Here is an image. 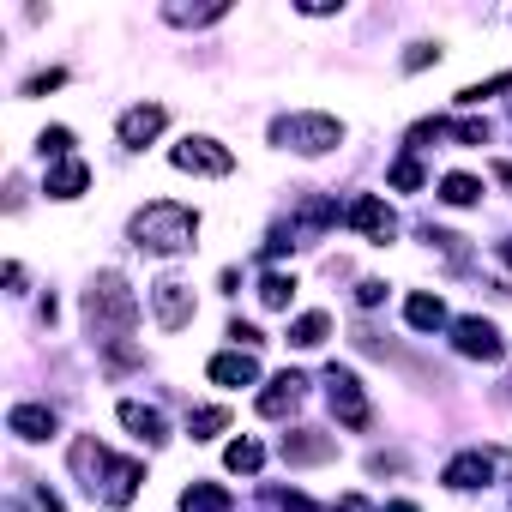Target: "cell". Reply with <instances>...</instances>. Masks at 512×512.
I'll list each match as a JSON object with an SVG mask.
<instances>
[{
  "instance_id": "cell-1",
  "label": "cell",
  "mask_w": 512,
  "mask_h": 512,
  "mask_svg": "<svg viewBox=\"0 0 512 512\" xmlns=\"http://www.w3.org/2000/svg\"><path fill=\"white\" fill-rule=\"evenodd\" d=\"M127 241L139 253H157V260H175V253H193L199 247V211L181 205V199H151L133 211L127 223Z\"/></svg>"
},
{
  "instance_id": "cell-2",
  "label": "cell",
  "mask_w": 512,
  "mask_h": 512,
  "mask_svg": "<svg viewBox=\"0 0 512 512\" xmlns=\"http://www.w3.org/2000/svg\"><path fill=\"white\" fill-rule=\"evenodd\" d=\"M85 320L103 344H127V332L139 326V296L127 290L121 272H97V284L85 290Z\"/></svg>"
},
{
  "instance_id": "cell-3",
  "label": "cell",
  "mask_w": 512,
  "mask_h": 512,
  "mask_svg": "<svg viewBox=\"0 0 512 512\" xmlns=\"http://www.w3.org/2000/svg\"><path fill=\"white\" fill-rule=\"evenodd\" d=\"M272 145L278 151H296V157H326L344 145V121L326 115V109H290L272 121Z\"/></svg>"
},
{
  "instance_id": "cell-4",
  "label": "cell",
  "mask_w": 512,
  "mask_h": 512,
  "mask_svg": "<svg viewBox=\"0 0 512 512\" xmlns=\"http://www.w3.org/2000/svg\"><path fill=\"white\" fill-rule=\"evenodd\" d=\"M326 398H332V416L350 428V434H368L374 428V404H368V392H362V380H356V368H326Z\"/></svg>"
},
{
  "instance_id": "cell-5",
  "label": "cell",
  "mask_w": 512,
  "mask_h": 512,
  "mask_svg": "<svg viewBox=\"0 0 512 512\" xmlns=\"http://www.w3.org/2000/svg\"><path fill=\"white\" fill-rule=\"evenodd\" d=\"M169 163H175L181 175H211V181H223V175L235 169V151H229V145H217L211 133H187V139L169 151Z\"/></svg>"
},
{
  "instance_id": "cell-6",
  "label": "cell",
  "mask_w": 512,
  "mask_h": 512,
  "mask_svg": "<svg viewBox=\"0 0 512 512\" xmlns=\"http://www.w3.org/2000/svg\"><path fill=\"white\" fill-rule=\"evenodd\" d=\"M512 458L506 452H482V446H470V452H458V458H446V470H440V482L452 488V494H476V488H488L500 470H506Z\"/></svg>"
},
{
  "instance_id": "cell-7",
  "label": "cell",
  "mask_w": 512,
  "mask_h": 512,
  "mask_svg": "<svg viewBox=\"0 0 512 512\" xmlns=\"http://www.w3.org/2000/svg\"><path fill=\"white\" fill-rule=\"evenodd\" d=\"M151 314H157L163 332H187L193 314H199L193 284H187V278H157V284H151Z\"/></svg>"
},
{
  "instance_id": "cell-8",
  "label": "cell",
  "mask_w": 512,
  "mask_h": 512,
  "mask_svg": "<svg viewBox=\"0 0 512 512\" xmlns=\"http://www.w3.org/2000/svg\"><path fill=\"white\" fill-rule=\"evenodd\" d=\"M344 217H350V229H356V235H368L374 247H386V241L398 235V211H392V205H386L380 193H356Z\"/></svg>"
},
{
  "instance_id": "cell-9",
  "label": "cell",
  "mask_w": 512,
  "mask_h": 512,
  "mask_svg": "<svg viewBox=\"0 0 512 512\" xmlns=\"http://www.w3.org/2000/svg\"><path fill=\"white\" fill-rule=\"evenodd\" d=\"M452 350H458V356H470V362H500V356H506L500 332H494L482 314H464V320H452Z\"/></svg>"
},
{
  "instance_id": "cell-10",
  "label": "cell",
  "mask_w": 512,
  "mask_h": 512,
  "mask_svg": "<svg viewBox=\"0 0 512 512\" xmlns=\"http://www.w3.org/2000/svg\"><path fill=\"white\" fill-rule=\"evenodd\" d=\"M163 127H169V109H163V103H133V109L115 121V139H121L127 151H145Z\"/></svg>"
},
{
  "instance_id": "cell-11",
  "label": "cell",
  "mask_w": 512,
  "mask_h": 512,
  "mask_svg": "<svg viewBox=\"0 0 512 512\" xmlns=\"http://www.w3.org/2000/svg\"><path fill=\"white\" fill-rule=\"evenodd\" d=\"M302 392H308V380H302L296 368H284V374H272V380H266V392L253 398V410H260L266 422H278V416H290V410L302 404Z\"/></svg>"
},
{
  "instance_id": "cell-12",
  "label": "cell",
  "mask_w": 512,
  "mask_h": 512,
  "mask_svg": "<svg viewBox=\"0 0 512 512\" xmlns=\"http://www.w3.org/2000/svg\"><path fill=\"white\" fill-rule=\"evenodd\" d=\"M7 434H19L25 446H43V440L61 434V416H55L49 404H13V410H7Z\"/></svg>"
},
{
  "instance_id": "cell-13",
  "label": "cell",
  "mask_w": 512,
  "mask_h": 512,
  "mask_svg": "<svg viewBox=\"0 0 512 512\" xmlns=\"http://www.w3.org/2000/svg\"><path fill=\"white\" fill-rule=\"evenodd\" d=\"M121 428L139 440V446H163L169 440V422H163V410H151V404H139V398H121Z\"/></svg>"
},
{
  "instance_id": "cell-14",
  "label": "cell",
  "mask_w": 512,
  "mask_h": 512,
  "mask_svg": "<svg viewBox=\"0 0 512 512\" xmlns=\"http://www.w3.org/2000/svg\"><path fill=\"white\" fill-rule=\"evenodd\" d=\"M205 380L235 392V386H253V380H260V362H253V350H223V356L205 362Z\"/></svg>"
},
{
  "instance_id": "cell-15",
  "label": "cell",
  "mask_w": 512,
  "mask_h": 512,
  "mask_svg": "<svg viewBox=\"0 0 512 512\" xmlns=\"http://www.w3.org/2000/svg\"><path fill=\"white\" fill-rule=\"evenodd\" d=\"M278 452H284V464H326V458H338V440L320 428H296V434H284Z\"/></svg>"
},
{
  "instance_id": "cell-16",
  "label": "cell",
  "mask_w": 512,
  "mask_h": 512,
  "mask_svg": "<svg viewBox=\"0 0 512 512\" xmlns=\"http://www.w3.org/2000/svg\"><path fill=\"white\" fill-rule=\"evenodd\" d=\"M91 187V163L85 157H61V163H49V175H43V193L49 199H79Z\"/></svg>"
},
{
  "instance_id": "cell-17",
  "label": "cell",
  "mask_w": 512,
  "mask_h": 512,
  "mask_svg": "<svg viewBox=\"0 0 512 512\" xmlns=\"http://www.w3.org/2000/svg\"><path fill=\"white\" fill-rule=\"evenodd\" d=\"M181 512H235V500H229L223 482H187L181 488Z\"/></svg>"
},
{
  "instance_id": "cell-18",
  "label": "cell",
  "mask_w": 512,
  "mask_h": 512,
  "mask_svg": "<svg viewBox=\"0 0 512 512\" xmlns=\"http://www.w3.org/2000/svg\"><path fill=\"white\" fill-rule=\"evenodd\" d=\"M404 320H410L416 332H440V326H446V302L428 296V290H416V296L404 302Z\"/></svg>"
},
{
  "instance_id": "cell-19",
  "label": "cell",
  "mask_w": 512,
  "mask_h": 512,
  "mask_svg": "<svg viewBox=\"0 0 512 512\" xmlns=\"http://www.w3.org/2000/svg\"><path fill=\"white\" fill-rule=\"evenodd\" d=\"M326 338H332V314L314 308V314H296V320H290V344H296V350H320Z\"/></svg>"
},
{
  "instance_id": "cell-20",
  "label": "cell",
  "mask_w": 512,
  "mask_h": 512,
  "mask_svg": "<svg viewBox=\"0 0 512 512\" xmlns=\"http://www.w3.org/2000/svg\"><path fill=\"white\" fill-rule=\"evenodd\" d=\"M223 464H229L235 476H260V464H266V446L241 434V440H229V452H223Z\"/></svg>"
},
{
  "instance_id": "cell-21",
  "label": "cell",
  "mask_w": 512,
  "mask_h": 512,
  "mask_svg": "<svg viewBox=\"0 0 512 512\" xmlns=\"http://www.w3.org/2000/svg\"><path fill=\"white\" fill-rule=\"evenodd\" d=\"M290 302H296V278H290V272H266V278H260V308L284 314Z\"/></svg>"
},
{
  "instance_id": "cell-22",
  "label": "cell",
  "mask_w": 512,
  "mask_h": 512,
  "mask_svg": "<svg viewBox=\"0 0 512 512\" xmlns=\"http://www.w3.org/2000/svg\"><path fill=\"white\" fill-rule=\"evenodd\" d=\"M229 428V410L223 404H199V410H187V434L193 440H217Z\"/></svg>"
},
{
  "instance_id": "cell-23",
  "label": "cell",
  "mask_w": 512,
  "mask_h": 512,
  "mask_svg": "<svg viewBox=\"0 0 512 512\" xmlns=\"http://www.w3.org/2000/svg\"><path fill=\"white\" fill-rule=\"evenodd\" d=\"M440 199H446V205H476V199H482V181L464 175V169H452V175H440Z\"/></svg>"
},
{
  "instance_id": "cell-24",
  "label": "cell",
  "mask_w": 512,
  "mask_h": 512,
  "mask_svg": "<svg viewBox=\"0 0 512 512\" xmlns=\"http://www.w3.org/2000/svg\"><path fill=\"white\" fill-rule=\"evenodd\" d=\"M37 157H49V163L73 157V133H67V127H43V133H37Z\"/></svg>"
},
{
  "instance_id": "cell-25",
  "label": "cell",
  "mask_w": 512,
  "mask_h": 512,
  "mask_svg": "<svg viewBox=\"0 0 512 512\" xmlns=\"http://www.w3.org/2000/svg\"><path fill=\"white\" fill-rule=\"evenodd\" d=\"M500 91H512V73H494V79H482V85H464V91H458V109H476L482 97H500Z\"/></svg>"
},
{
  "instance_id": "cell-26",
  "label": "cell",
  "mask_w": 512,
  "mask_h": 512,
  "mask_svg": "<svg viewBox=\"0 0 512 512\" xmlns=\"http://www.w3.org/2000/svg\"><path fill=\"white\" fill-rule=\"evenodd\" d=\"M229 7H163V19L169 25H217Z\"/></svg>"
},
{
  "instance_id": "cell-27",
  "label": "cell",
  "mask_w": 512,
  "mask_h": 512,
  "mask_svg": "<svg viewBox=\"0 0 512 512\" xmlns=\"http://www.w3.org/2000/svg\"><path fill=\"white\" fill-rule=\"evenodd\" d=\"M386 181H392V187H398V193H416V187H422V181H428V169H422V163H416V157H398V163H392V175H386Z\"/></svg>"
},
{
  "instance_id": "cell-28",
  "label": "cell",
  "mask_w": 512,
  "mask_h": 512,
  "mask_svg": "<svg viewBox=\"0 0 512 512\" xmlns=\"http://www.w3.org/2000/svg\"><path fill=\"white\" fill-rule=\"evenodd\" d=\"M61 85H67V73H61V67H43V73L25 79V97H49V91H61Z\"/></svg>"
},
{
  "instance_id": "cell-29",
  "label": "cell",
  "mask_w": 512,
  "mask_h": 512,
  "mask_svg": "<svg viewBox=\"0 0 512 512\" xmlns=\"http://www.w3.org/2000/svg\"><path fill=\"white\" fill-rule=\"evenodd\" d=\"M229 338H235V350H260V344H266V332L247 326V320H229Z\"/></svg>"
},
{
  "instance_id": "cell-30",
  "label": "cell",
  "mask_w": 512,
  "mask_h": 512,
  "mask_svg": "<svg viewBox=\"0 0 512 512\" xmlns=\"http://www.w3.org/2000/svg\"><path fill=\"white\" fill-rule=\"evenodd\" d=\"M428 61H440V43H410V55H404V73H422Z\"/></svg>"
},
{
  "instance_id": "cell-31",
  "label": "cell",
  "mask_w": 512,
  "mask_h": 512,
  "mask_svg": "<svg viewBox=\"0 0 512 512\" xmlns=\"http://www.w3.org/2000/svg\"><path fill=\"white\" fill-rule=\"evenodd\" d=\"M356 302H362V308H380V302H386V284H380V278H362V284H356Z\"/></svg>"
},
{
  "instance_id": "cell-32",
  "label": "cell",
  "mask_w": 512,
  "mask_h": 512,
  "mask_svg": "<svg viewBox=\"0 0 512 512\" xmlns=\"http://www.w3.org/2000/svg\"><path fill=\"white\" fill-rule=\"evenodd\" d=\"M380 512H422V506H410V500H386Z\"/></svg>"
},
{
  "instance_id": "cell-33",
  "label": "cell",
  "mask_w": 512,
  "mask_h": 512,
  "mask_svg": "<svg viewBox=\"0 0 512 512\" xmlns=\"http://www.w3.org/2000/svg\"><path fill=\"white\" fill-rule=\"evenodd\" d=\"M500 260H506V266H512V241H500Z\"/></svg>"
}]
</instances>
